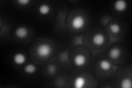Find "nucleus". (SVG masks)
<instances>
[{"label":"nucleus","mask_w":132,"mask_h":88,"mask_svg":"<svg viewBox=\"0 0 132 88\" xmlns=\"http://www.w3.org/2000/svg\"><path fill=\"white\" fill-rule=\"evenodd\" d=\"M109 29L112 33L116 34L121 31V26L117 23H113L110 25Z\"/></svg>","instance_id":"nucleus-14"},{"label":"nucleus","mask_w":132,"mask_h":88,"mask_svg":"<svg viewBox=\"0 0 132 88\" xmlns=\"http://www.w3.org/2000/svg\"><path fill=\"white\" fill-rule=\"evenodd\" d=\"M30 0H18L17 2L20 4V5H23V6H26L28 5L29 3H30Z\"/></svg>","instance_id":"nucleus-16"},{"label":"nucleus","mask_w":132,"mask_h":88,"mask_svg":"<svg viewBox=\"0 0 132 88\" xmlns=\"http://www.w3.org/2000/svg\"><path fill=\"white\" fill-rule=\"evenodd\" d=\"M85 79L82 76L77 77L74 81V86L76 88H81L85 84Z\"/></svg>","instance_id":"nucleus-8"},{"label":"nucleus","mask_w":132,"mask_h":88,"mask_svg":"<svg viewBox=\"0 0 132 88\" xmlns=\"http://www.w3.org/2000/svg\"><path fill=\"white\" fill-rule=\"evenodd\" d=\"M121 54V51L120 49L118 48H113L111 49L110 52H109V55L111 57V58L114 60H116L120 57Z\"/></svg>","instance_id":"nucleus-10"},{"label":"nucleus","mask_w":132,"mask_h":88,"mask_svg":"<svg viewBox=\"0 0 132 88\" xmlns=\"http://www.w3.org/2000/svg\"><path fill=\"white\" fill-rule=\"evenodd\" d=\"M85 20L82 15H78L74 17L72 21V26L76 30L80 29L84 26Z\"/></svg>","instance_id":"nucleus-2"},{"label":"nucleus","mask_w":132,"mask_h":88,"mask_svg":"<svg viewBox=\"0 0 132 88\" xmlns=\"http://www.w3.org/2000/svg\"><path fill=\"white\" fill-rule=\"evenodd\" d=\"M14 62L17 65H21L24 64L26 61V56L22 53H15L13 58Z\"/></svg>","instance_id":"nucleus-6"},{"label":"nucleus","mask_w":132,"mask_h":88,"mask_svg":"<svg viewBox=\"0 0 132 88\" xmlns=\"http://www.w3.org/2000/svg\"><path fill=\"white\" fill-rule=\"evenodd\" d=\"M39 12L41 15H47L51 11V8L47 4H42L39 7Z\"/></svg>","instance_id":"nucleus-9"},{"label":"nucleus","mask_w":132,"mask_h":88,"mask_svg":"<svg viewBox=\"0 0 132 88\" xmlns=\"http://www.w3.org/2000/svg\"><path fill=\"white\" fill-rule=\"evenodd\" d=\"M28 34V30L24 27H19L15 31V35L19 39L26 38Z\"/></svg>","instance_id":"nucleus-5"},{"label":"nucleus","mask_w":132,"mask_h":88,"mask_svg":"<svg viewBox=\"0 0 132 88\" xmlns=\"http://www.w3.org/2000/svg\"><path fill=\"white\" fill-rule=\"evenodd\" d=\"M86 58L83 54H78L74 58V62L77 66L81 67L85 64Z\"/></svg>","instance_id":"nucleus-7"},{"label":"nucleus","mask_w":132,"mask_h":88,"mask_svg":"<svg viewBox=\"0 0 132 88\" xmlns=\"http://www.w3.org/2000/svg\"><path fill=\"white\" fill-rule=\"evenodd\" d=\"M121 86L122 88H131L132 86L131 79L128 78L123 79L121 82Z\"/></svg>","instance_id":"nucleus-13"},{"label":"nucleus","mask_w":132,"mask_h":88,"mask_svg":"<svg viewBox=\"0 0 132 88\" xmlns=\"http://www.w3.org/2000/svg\"><path fill=\"white\" fill-rule=\"evenodd\" d=\"M52 51L51 46L47 44H41L37 49V53L40 57H45L49 56Z\"/></svg>","instance_id":"nucleus-1"},{"label":"nucleus","mask_w":132,"mask_h":88,"mask_svg":"<svg viewBox=\"0 0 132 88\" xmlns=\"http://www.w3.org/2000/svg\"><path fill=\"white\" fill-rule=\"evenodd\" d=\"M36 69L37 68H36V66L32 63L27 65L24 67V68L25 72L30 74L34 73L36 71Z\"/></svg>","instance_id":"nucleus-11"},{"label":"nucleus","mask_w":132,"mask_h":88,"mask_svg":"<svg viewBox=\"0 0 132 88\" xmlns=\"http://www.w3.org/2000/svg\"><path fill=\"white\" fill-rule=\"evenodd\" d=\"M105 36L101 33H97L95 34L92 39L93 43L97 46H101L105 43Z\"/></svg>","instance_id":"nucleus-3"},{"label":"nucleus","mask_w":132,"mask_h":88,"mask_svg":"<svg viewBox=\"0 0 132 88\" xmlns=\"http://www.w3.org/2000/svg\"><path fill=\"white\" fill-rule=\"evenodd\" d=\"M47 70H48V72L50 74H54L56 72V68L55 66L53 65H49L47 67Z\"/></svg>","instance_id":"nucleus-15"},{"label":"nucleus","mask_w":132,"mask_h":88,"mask_svg":"<svg viewBox=\"0 0 132 88\" xmlns=\"http://www.w3.org/2000/svg\"><path fill=\"white\" fill-rule=\"evenodd\" d=\"M127 7V3L125 0H118L114 3V10L119 12L125 11Z\"/></svg>","instance_id":"nucleus-4"},{"label":"nucleus","mask_w":132,"mask_h":88,"mask_svg":"<svg viewBox=\"0 0 132 88\" xmlns=\"http://www.w3.org/2000/svg\"><path fill=\"white\" fill-rule=\"evenodd\" d=\"M100 67L101 69L104 70H108L111 67V64L110 62L106 60H102L100 62Z\"/></svg>","instance_id":"nucleus-12"}]
</instances>
